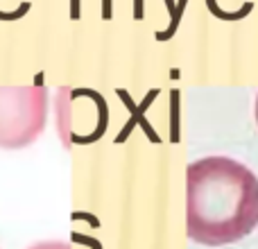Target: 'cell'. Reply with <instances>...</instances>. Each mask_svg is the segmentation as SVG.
Instances as JSON below:
<instances>
[{
    "label": "cell",
    "instance_id": "6da1fadb",
    "mask_svg": "<svg viewBox=\"0 0 258 249\" xmlns=\"http://www.w3.org/2000/svg\"><path fill=\"white\" fill-rule=\"evenodd\" d=\"M258 227V177L229 156H204L186 168V229L206 247L231 245Z\"/></svg>",
    "mask_w": 258,
    "mask_h": 249
},
{
    "label": "cell",
    "instance_id": "7a4b0ae2",
    "mask_svg": "<svg viewBox=\"0 0 258 249\" xmlns=\"http://www.w3.org/2000/svg\"><path fill=\"white\" fill-rule=\"evenodd\" d=\"M48 120V89L0 86V150L30 147L43 134Z\"/></svg>",
    "mask_w": 258,
    "mask_h": 249
},
{
    "label": "cell",
    "instance_id": "3957f363",
    "mask_svg": "<svg viewBox=\"0 0 258 249\" xmlns=\"http://www.w3.org/2000/svg\"><path fill=\"white\" fill-rule=\"evenodd\" d=\"M30 249H71V245L61 240H45V242H36Z\"/></svg>",
    "mask_w": 258,
    "mask_h": 249
},
{
    "label": "cell",
    "instance_id": "277c9868",
    "mask_svg": "<svg viewBox=\"0 0 258 249\" xmlns=\"http://www.w3.org/2000/svg\"><path fill=\"white\" fill-rule=\"evenodd\" d=\"M254 113H256V122H258V95H256V109H254Z\"/></svg>",
    "mask_w": 258,
    "mask_h": 249
}]
</instances>
